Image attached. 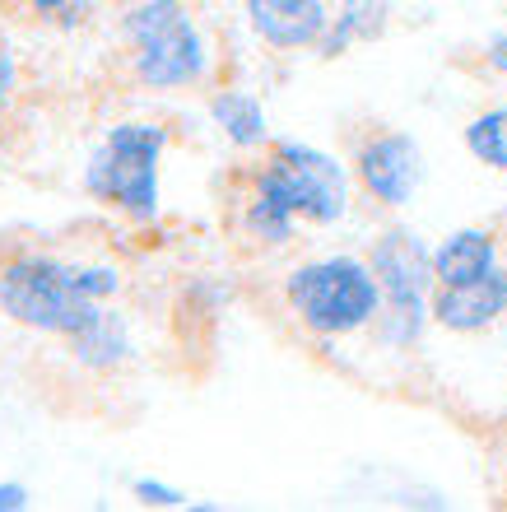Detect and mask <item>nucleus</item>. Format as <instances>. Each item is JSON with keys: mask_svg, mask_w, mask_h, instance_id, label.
Here are the masks:
<instances>
[{"mask_svg": "<svg viewBox=\"0 0 507 512\" xmlns=\"http://www.w3.org/2000/svg\"><path fill=\"white\" fill-rule=\"evenodd\" d=\"M391 24V0H345L340 14H331V24L321 33L317 52L321 56H340L354 42H377Z\"/></svg>", "mask_w": 507, "mask_h": 512, "instance_id": "f8f14e48", "label": "nucleus"}, {"mask_svg": "<svg viewBox=\"0 0 507 512\" xmlns=\"http://www.w3.org/2000/svg\"><path fill=\"white\" fill-rule=\"evenodd\" d=\"M210 117H214V126L224 131L228 145H238V149H261L270 140L266 108H261V98L247 94V89H224V94H214Z\"/></svg>", "mask_w": 507, "mask_h": 512, "instance_id": "ddd939ff", "label": "nucleus"}, {"mask_svg": "<svg viewBox=\"0 0 507 512\" xmlns=\"http://www.w3.org/2000/svg\"><path fill=\"white\" fill-rule=\"evenodd\" d=\"M377 284H382V312H377V336L391 350H410L424 336V322L433 317V252L410 229H387L368 256Z\"/></svg>", "mask_w": 507, "mask_h": 512, "instance_id": "39448f33", "label": "nucleus"}, {"mask_svg": "<svg viewBox=\"0 0 507 512\" xmlns=\"http://www.w3.org/2000/svg\"><path fill=\"white\" fill-rule=\"evenodd\" d=\"M466 149L484 168L507 173V108H489L466 126Z\"/></svg>", "mask_w": 507, "mask_h": 512, "instance_id": "2eb2a0df", "label": "nucleus"}, {"mask_svg": "<svg viewBox=\"0 0 507 512\" xmlns=\"http://www.w3.org/2000/svg\"><path fill=\"white\" fill-rule=\"evenodd\" d=\"M247 24L275 52H303L321 42L331 10L326 0H247Z\"/></svg>", "mask_w": 507, "mask_h": 512, "instance_id": "1a4fd4ad", "label": "nucleus"}, {"mask_svg": "<svg viewBox=\"0 0 507 512\" xmlns=\"http://www.w3.org/2000/svg\"><path fill=\"white\" fill-rule=\"evenodd\" d=\"M252 187L289 205L307 224H340L349 210V173L345 163L303 140H275L270 154L252 168Z\"/></svg>", "mask_w": 507, "mask_h": 512, "instance_id": "423d86ee", "label": "nucleus"}, {"mask_svg": "<svg viewBox=\"0 0 507 512\" xmlns=\"http://www.w3.org/2000/svg\"><path fill=\"white\" fill-rule=\"evenodd\" d=\"M126 66L140 89L173 94L210 75V47L182 0H135L121 14Z\"/></svg>", "mask_w": 507, "mask_h": 512, "instance_id": "f03ea898", "label": "nucleus"}, {"mask_svg": "<svg viewBox=\"0 0 507 512\" xmlns=\"http://www.w3.org/2000/svg\"><path fill=\"white\" fill-rule=\"evenodd\" d=\"M19 103H24V66H19L10 38L0 33V135L19 122Z\"/></svg>", "mask_w": 507, "mask_h": 512, "instance_id": "dca6fc26", "label": "nucleus"}, {"mask_svg": "<svg viewBox=\"0 0 507 512\" xmlns=\"http://www.w3.org/2000/svg\"><path fill=\"white\" fill-rule=\"evenodd\" d=\"M498 266V238L489 229H456L433 247V280L470 284Z\"/></svg>", "mask_w": 507, "mask_h": 512, "instance_id": "9b49d317", "label": "nucleus"}, {"mask_svg": "<svg viewBox=\"0 0 507 512\" xmlns=\"http://www.w3.org/2000/svg\"><path fill=\"white\" fill-rule=\"evenodd\" d=\"M5 10L14 19H38V24H56V28H75L89 10V0H5Z\"/></svg>", "mask_w": 507, "mask_h": 512, "instance_id": "f3484780", "label": "nucleus"}, {"mask_svg": "<svg viewBox=\"0 0 507 512\" xmlns=\"http://www.w3.org/2000/svg\"><path fill=\"white\" fill-rule=\"evenodd\" d=\"M70 359L80 368H89V373H117V368L131 364V326H126V317L112 308H103L94 317V322L84 326L80 336L66 340Z\"/></svg>", "mask_w": 507, "mask_h": 512, "instance_id": "9d476101", "label": "nucleus"}, {"mask_svg": "<svg viewBox=\"0 0 507 512\" xmlns=\"http://www.w3.org/2000/svg\"><path fill=\"white\" fill-rule=\"evenodd\" d=\"M168 149V126L159 122H117L94 145L84 163L89 201L126 215L131 224L159 219V163Z\"/></svg>", "mask_w": 507, "mask_h": 512, "instance_id": "7ed1b4c3", "label": "nucleus"}, {"mask_svg": "<svg viewBox=\"0 0 507 512\" xmlns=\"http://www.w3.org/2000/svg\"><path fill=\"white\" fill-rule=\"evenodd\" d=\"M507 312V266H494L489 275L470 284H438L433 289V322L461 336H475L494 326Z\"/></svg>", "mask_w": 507, "mask_h": 512, "instance_id": "6e6552de", "label": "nucleus"}, {"mask_svg": "<svg viewBox=\"0 0 507 512\" xmlns=\"http://www.w3.org/2000/svg\"><path fill=\"white\" fill-rule=\"evenodd\" d=\"M131 494H135V503H145V508H187V494L173 485H163V480H135Z\"/></svg>", "mask_w": 507, "mask_h": 512, "instance_id": "a211bd4d", "label": "nucleus"}, {"mask_svg": "<svg viewBox=\"0 0 507 512\" xmlns=\"http://www.w3.org/2000/svg\"><path fill=\"white\" fill-rule=\"evenodd\" d=\"M284 298L294 317L312 331V336H354L363 326L377 322L382 312V284H377L373 266L359 256H321V261H303L289 270L284 280Z\"/></svg>", "mask_w": 507, "mask_h": 512, "instance_id": "20e7f679", "label": "nucleus"}, {"mask_svg": "<svg viewBox=\"0 0 507 512\" xmlns=\"http://www.w3.org/2000/svg\"><path fill=\"white\" fill-rule=\"evenodd\" d=\"M354 177L368 201L401 210L414 201V191L424 182V154L405 131H373L354 149Z\"/></svg>", "mask_w": 507, "mask_h": 512, "instance_id": "0eeeda50", "label": "nucleus"}, {"mask_svg": "<svg viewBox=\"0 0 507 512\" xmlns=\"http://www.w3.org/2000/svg\"><path fill=\"white\" fill-rule=\"evenodd\" d=\"M28 508V489L24 485H0V512H19Z\"/></svg>", "mask_w": 507, "mask_h": 512, "instance_id": "aec40b11", "label": "nucleus"}, {"mask_svg": "<svg viewBox=\"0 0 507 512\" xmlns=\"http://www.w3.org/2000/svg\"><path fill=\"white\" fill-rule=\"evenodd\" d=\"M121 294L117 266L66 261L42 247H10L0 256V317L24 331L70 340Z\"/></svg>", "mask_w": 507, "mask_h": 512, "instance_id": "f257e3e1", "label": "nucleus"}, {"mask_svg": "<svg viewBox=\"0 0 507 512\" xmlns=\"http://www.w3.org/2000/svg\"><path fill=\"white\" fill-rule=\"evenodd\" d=\"M484 61H489V70L507 75V28H498L494 38H489V47H484Z\"/></svg>", "mask_w": 507, "mask_h": 512, "instance_id": "6ab92c4d", "label": "nucleus"}, {"mask_svg": "<svg viewBox=\"0 0 507 512\" xmlns=\"http://www.w3.org/2000/svg\"><path fill=\"white\" fill-rule=\"evenodd\" d=\"M294 229H298L294 210L280 205L275 196H266V191L252 187L247 205H242V233H247L252 243H261V247H289L294 243Z\"/></svg>", "mask_w": 507, "mask_h": 512, "instance_id": "4468645a", "label": "nucleus"}]
</instances>
